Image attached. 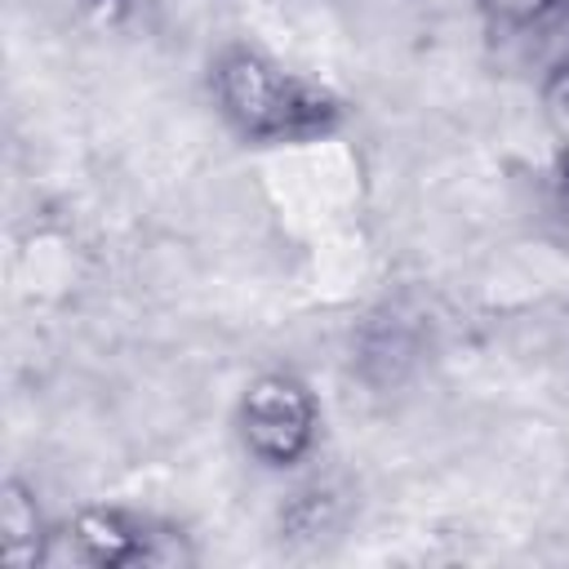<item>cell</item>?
<instances>
[{"label":"cell","mask_w":569,"mask_h":569,"mask_svg":"<svg viewBox=\"0 0 569 569\" xmlns=\"http://www.w3.org/2000/svg\"><path fill=\"white\" fill-rule=\"evenodd\" d=\"M209 84L222 120L249 142H311L342 120V102L329 89L244 44L218 53Z\"/></svg>","instance_id":"obj_1"},{"label":"cell","mask_w":569,"mask_h":569,"mask_svg":"<svg viewBox=\"0 0 569 569\" xmlns=\"http://www.w3.org/2000/svg\"><path fill=\"white\" fill-rule=\"evenodd\" d=\"M67 560L116 569V565H178V560H191V551H182V538L173 529L151 525L133 511L84 507L49 538L44 565H67Z\"/></svg>","instance_id":"obj_2"},{"label":"cell","mask_w":569,"mask_h":569,"mask_svg":"<svg viewBox=\"0 0 569 569\" xmlns=\"http://www.w3.org/2000/svg\"><path fill=\"white\" fill-rule=\"evenodd\" d=\"M320 427V409L311 387L298 373H258L240 405H236V431L240 445L262 462V467H293L311 453Z\"/></svg>","instance_id":"obj_3"},{"label":"cell","mask_w":569,"mask_h":569,"mask_svg":"<svg viewBox=\"0 0 569 569\" xmlns=\"http://www.w3.org/2000/svg\"><path fill=\"white\" fill-rule=\"evenodd\" d=\"M49 538L53 529H44L36 493L22 480H9L0 498V556L9 565H44Z\"/></svg>","instance_id":"obj_4"},{"label":"cell","mask_w":569,"mask_h":569,"mask_svg":"<svg viewBox=\"0 0 569 569\" xmlns=\"http://www.w3.org/2000/svg\"><path fill=\"white\" fill-rule=\"evenodd\" d=\"M485 9V18L502 31V36H529L533 27L551 22L556 13H569L560 9L556 0H476Z\"/></svg>","instance_id":"obj_5"},{"label":"cell","mask_w":569,"mask_h":569,"mask_svg":"<svg viewBox=\"0 0 569 569\" xmlns=\"http://www.w3.org/2000/svg\"><path fill=\"white\" fill-rule=\"evenodd\" d=\"M542 116H547V129H551L560 169L569 178V62H560L556 71L542 76Z\"/></svg>","instance_id":"obj_6"},{"label":"cell","mask_w":569,"mask_h":569,"mask_svg":"<svg viewBox=\"0 0 569 569\" xmlns=\"http://www.w3.org/2000/svg\"><path fill=\"white\" fill-rule=\"evenodd\" d=\"M556 4H560V9H569V0H556Z\"/></svg>","instance_id":"obj_7"}]
</instances>
